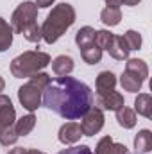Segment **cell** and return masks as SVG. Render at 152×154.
I'll return each mask as SVG.
<instances>
[{
  "mask_svg": "<svg viewBox=\"0 0 152 154\" xmlns=\"http://www.w3.org/2000/svg\"><path fill=\"white\" fill-rule=\"evenodd\" d=\"M134 149H136V154H145L152 151V133L149 129H143L136 134L134 138Z\"/></svg>",
  "mask_w": 152,
  "mask_h": 154,
  "instance_id": "5bb4252c",
  "label": "cell"
},
{
  "mask_svg": "<svg viewBox=\"0 0 152 154\" xmlns=\"http://www.w3.org/2000/svg\"><path fill=\"white\" fill-rule=\"evenodd\" d=\"M141 0H123V4L125 5H136V4H140Z\"/></svg>",
  "mask_w": 152,
  "mask_h": 154,
  "instance_id": "1f68e13d",
  "label": "cell"
},
{
  "mask_svg": "<svg viewBox=\"0 0 152 154\" xmlns=\"http://www.w3.org/2000/svg\"><path fill=\"white\" fill-rule=\"evenodd\" d=\"M50 82V75L48 74H43L38 72L31 77V81L27 84H23L20 90H18V99L22 102V106L27 109V111H36L39 106H41V99H43V91L45 88L48 86Z\"/></svg>",
  "mask_w": 152,
  "mask_h": 154,
  "instance_id": "277c9868",
  "label": "cell"
},
{
  "mask_svg": "<svg viewBox=\"0 0 152 154\" xmlns=\"http://www.w3.org/2000/svg\"><path fill=\"white\" fill-rule=\"evenodd\" d=\"M7 154H29L27 149H23V147H18V149H13V151H9Z\"/></svg>",
  "mask_w": 152,
  "mask_h": 154,
  "instance_id": "4dcf8cb0",
  "label": "cell"
},
{
  "mask_svg": "<svg viewBox=\"0 0 152 154\" xmlns=\"http://www.w3.org/2000/svg\"><path fill=\"white\" fill-rule=\"evenodd\" d=\"M22 36L27 41H31V43H38L39 39H41V27H38V23H32V25H29L22 32Z\"/></svg>",
  "mask_w": 152,
  "mask_h": 154,
  "instance_id": "4316f807",
  "label": "cell"
},
{
  "mask_svg": "<svg viewBox=\"0 0 152 154\" xmlns=\"http://www.w3.org/2000/svg\"><path fill=\"white\" fill-rule=\"evenodd\" d=\"M81 136H84V133L81 129V124H77V122H68V124L61 125V129H59V142L65 145H72V143L79 142Z\"/></svg>",
  "mask_w": 152,
  "mask_h": 154,
  "instance_id": "9c48e42d",
  "label": "cell"
},
{
  "mask_svg": "<svg viewBox=\"0 0 152 154\" xmlns=\"http://www.w3.org/2000/svg\"><path fill=\"white\" fill-rule=\"evenodd\" d=\"M48 63H50V56L47 52L29 50L11 61V74L16 79L32 77L34 74L41 72L45 66H48Z\"/></svg>",
  "mask_w": 152,
  "mask_h": 154,
  "instance_id": "3957f363",
  "label": "cell"
},
{
  "mask_svg": "<svg viewBox=\"0 0 152 154\" xmlns=\"http://www.w3.org/2000/svg\"><path fill=\"white\" fill-rule=\"evenodd\" d=\"M81 118H82L81 129H82L84 136H93V134H97V133L104 127V113H102V109H99V108H93V106H91Z\"/></svg>",
  "mask_w": 152,
  "mask_h": 154,
  "instance_id": "8992f818",
  "label": "cell"
},
{
  "mask_svg": "<svg viewBox=\"0 0 152 154\" xmlns=\"http://www.w3.org/2000/svg\"><path fill=\"white\" fill-rule=\"evenodd\" d=\"M14 120H16V111L13 108L11 99L5 95H0V133L5 127L14 125Z\"/></svg>",
  "mask_w": 152,
  "mask_h": 154,
  "instance_id": "ba28073f",
  "label": "cell"
},
{
  "mask_svg": "<svg viewBox=\"0 0 152 154\" xmlns=\"http://www.w3.org/2000/svg\"><path fill=\"white\" fill-rule=\"evenodd\" d=\"M52 70H54L56 75H59V77L68 75L74 70V59L70 56H57L52 61Z\"/></svg>",
  "mask_w": 152,
  "mask_h": 154,
  "instance_id": "4fadbf2b",
  "label": "cell"
},
{
  "mask_svg": "<svg viewBox=\"0 0 152 154\" xmlns=\"http://www.w3.org/2000/svg\"><path fill=\"white\" fill-rule=\"evenodd\" d=\"M116 120L123 129H132L136 125V111L127 108V106H122L116 111Z\"/></svg>",
  "mask_w": 152,
  "mask_h": 154,
  "instance_id": "2e32d148",
  "label": "cell"
},
{
  "mask_svg": "<svg viewBox=\"0 0 152 154\" xmlns=\"http://www.w3.org/2000/svg\"><path fill=\"white\" fill-rule=\"evenodd\" d=\"M95 29H91V27H82V29H79L75 34V43L79 45V48L81 47H86V45H90V43H93L95 41Z\"/></svg>",
  "mask_w": 152,
  "mask_h": 154,
  "instance_id": "7402d4cb",
  "label": "cell"
},
{
  "mask_svg": "<svg viewBox=\"0 0 152 154\" xmlns=\"http://www.w3.org/2000/svg\"><path fill=\"white\" fill-rule=\"evenodd\" d=\"M108 52L113 56L114 59H127L129 57V47H127V43H125V39L123 36H116L113 34V39H111V45H109V48H108Z\"/></svg>",
  "mask_w": 152,
  "mask_h": 154,
  "instance_id": "7c38bea8",
  "label": "cell"
},
{
  "mask_svg": "<svg viewBox=\"0 0 152 154\" xmlns=\"http://www.w3.org/2000/svg\"><path fill=\"white\" fill-rule=\"evenodd\" d=\"M34 125H36V116L32 113H29V115L22 116L20 120L14 122V131H16L18 136H27L34 129Z\"/></svg>",
  "mask_w": 152,
  "mask_h": 154,
  "instance_id": "ac0fdd59",
  "label": "cell"
},
{
  "mask_svg": "<svg viewBox=\"0 0 152 154\" xmlns=\"http://www.w3.org/2000/svg\"><path fill=\"white\" fill-rule=\"evenodd\" d=\"M18 138H20V136L16 134L14 125H9V127H5V129L0 133V143H2V145H13V143H16Z\"/></svg>",
  "mask_w": 152,
  "mask_h": 154,
  "instance_id": "484cf974",
  "label": "cell"
},
{
  "mask_svg": "<svg viewBox=\"0 0 152 154\" xmlns=\"http://www.w3.org/2000/svg\"><path fill=\"white\" fill-rule=\"evenodd\" d=\"M97 108L99 109H108V111H118L122 106H125L123 97L118 91H108V93H97Z\"/></svg>",
  "mask_w": 152,
  "mask_h": 154,
  "instance_id": "52a82bcc",
  "label": "cell"
},
{
  "mask_svg": "<svg viewBox=\"0 0 152 154\" xmlns=\"http://www.w3.org/2000/svg\"><path fill=\"white\" fill-rule=\"evenodd\" d=\"M4 88H5V82H4V79L0 77V91H4Z\"/></svg>",
  "mask_w": 152,
  "mask_h": 154,
  "instance_id": "d6a6232c",
  "label": "cell"
},
{
  "mask_svg": "<svg viewBox=\"0 0 152 154\" xmlns=\"http://www.w3.org/2000/svg\"><path fill=\"white\" fill-rule=\"evenodd\" d=\"M100 20L104 25L108 27H114L120 23L122 20V13H120V7H106L102 13H100Z\"/></svg>",
  "mask_w": 152,
  "mask_h": 154,
  "instance_id": "ffe728a7",
  "label": "cell"
},
{
  "mask_svg": "<svg viewBox=\"0 0 152 154\" xmlns=\"http://www.w3.org/2000/svg\"><path fill=\"white\" fill-rule=\"evenodd\" d=\"M106 4H108V7H120L123 4V0H106Z\"/></svg>",
  "mask_w": 152,
  "mask_h": 154,
  "instance_id": "f546056e",
  "label": "cell"
},
{
  "mask_svg": "<svg viewBox=\"0 0 152 154\" xmlns=\"http://www.w3.org/2000/svg\"><path fill=\"white\" fill-rule=\"evenodd\" d=\"M134 109L143 115L145 118H150V109H152V97L149 93H140L134 100Z\"/></svg>",
  "mask_w": 152,
  "mask_h": 154,
  "instance_id": "d6986e66",
  "label": "cell"
},
{
  "mask_svg": "<svg viewBox=\"0 0 152 154\" xmlns=\"http://www.w3.org/2000/svg\"><path fill=\"white\" fill-rule=\"evenodd\" d=\"M29 154H45V152H41V151H36V149H32V151H29Z\"/></svg>",
  "mask_w": 152,
  "mask_h": 154,
  "instance_id": "836d02e7",
  "label": "cell"
},
{
  "mask_svg": "<svg viewBox=\"0 0 152 154\" xmlns=\"http://www.w3.org/2000/svg\"><path fill=\"white\" fill-rule=\"evenodd\" d=\"M81 56L82 59L88 63V65H97L100 59H102V50L99 48V45L93 41L86 47H81Z\"/></svg>",
  "mask_w": 152,
  "mask_h": 154,
  "instance_id": "e0dca14e",
  "label": "cell"
},
{
  "mask_svg": "<svg viewBox=\"0 0 152 154\" xmlns=\"http://www.w3.org/2000/svg\"><path fill=\"white\" fill-rule=\"evenodd\" d=\"M95 154H129V151L123 143L113 142L111 136H104L99 140V143L95 147Z\"/></svg>",
  "mask_w": 152,
  "mask_h": 154,
  "instance_id": "30bf717a",
  "label": "cell"
},
{
  "mask_svg": "<svg viewBox=\"0 0 152 154\" xmlns=\"http://www.w3.org/2000/svg\"><path fill=\"white\" fill-rule=\"evenodd\" d=\"M54 2H56V0H36L34 4H36V7H41V9H45V7H50Z\"/></svg>",
  "mask_w": 152,
  "mask_h": 154,
  "instance_id": "f1b7e54d",
  "label": "cell"
},
{
  "mask_svg": "<svg viewBox=\"0 0 152 154\" xmlns=\"http://www.w3.org/2000/svg\"><path fill=\"white\" fill-rule=\"evenodd\" d=\"M36 16H38V7H36V4L34 2H22L16 9H14V13H13V16H11V29L14 31V32H18V34H22L29 25H32V23H36Z\"/></svg>",
  "mask_w": 152,
  "mask_h": 154,
  "instance_id": "5b68a950",
  "label": "cell"
},
{
  "mask_svg": "<svg viewBox=\"0 0 152 154\" xmlns=\"http://www.w3.org/2000/svg\"><path fill=\"white\" fill-rule=\"evenodd\" d=\"M123 39H125L129 50H140L141 48V36L136 31H127L123 34Z\"/></svg>",
  "mask_w": 152,
  "mask_h": 154,
  "instance_id": "d4e9b609",
  "label": "cell"
},
{
  "mask_svg": "<svg viewBox=\"0 0 152 154\" xmlns=\"http://www.w3.org/2000/svg\"><path fill=\"white\" fill-rule=\"evenodd\" d=\"M120 84H122V88H123L125 91H132V93H134V91H140V90H141L143 79L138 75L136 72L125 68V72H123L122 77H120Z\"/></svg>",
  "mask_w": 152,
  "mask_h": 154,
  "instance_id": "8fae6325",
  "label": "cell"
},
{
  "mask_svg": "<svg viewBox=\"0 0 152 154\" xmlns=\"http://www.w3.org/2000/svg\"><path fill=\"white\" fill-rule=\"evenodd\" d=\"M57 154H93V152H91V149L88 145H77V147L65 149V151H61V152H57Z\"/></svg>",
  "mask_w": 152,
  "mask_h": 154,
  "instance_id": "83f0119b",
  "label": "cell"
},
{
  "mask_svg": "<svg viewBox=\"0 0 152 154\" xmlns=\"http://www.w3.org/2000/svg\"><path fill=\"white\" fill-rule=\"evenodd\" d=\"M74 22H75V9L70 4L63 2L48 13L41 27V38L52 45L74 25Z\"/></svg>",
  "mask_w": 152,
  "mask_h": 154,
  "instance_id": "7a4b0ae2",
  "label": "cell"
},
{
  "mask_svg": "<svg viewBox=\"0 0 152 154\" xmlns=\"http://www.w3.org/2000/svg\"><path fill=\"white\" fill-rule=\"evenodd\" d=\"M11 45H13V29L4 18H0V52H5Z\"/></svg>",
  "mask_w": 152,
  "mask_h": 154,
  "instance_id": "44dd1931",
  "label": "cell"
},
{
  "mask_svg": "<svg viewBox=\"0 0 152 154\" xmlns=\"http://www.w3.org/2000/svg\"><path fill=\"white\" fill-rule=\"evenodd\" d=\"M111 39H113V32H109V31H97L95 32V43L99 45L100 50H108L111 45Z\"/></svg>",
  "mask_w": 152,
  "mask_h": 154,
  "instance_id": "cb8c5ba5",
  "label": "cell"
},
{
  "mask_svg": "<svg viewBox=\"0 0 152 154\" xmlns=\"http://www.w3.org/2000/svg\"><path fill=\"white\" fill-rule=\"evenodd\" d=\"M114 86H116V77L113 72H100L97 75V93L113 91Z\"/></svg>",
  "mask_w": 152,
  "mask_h": 154,
  "instance_id": "9a60e30c",
  "label": "cell"
},
{
  "mask_svg": "<svg viewBox=\"0 0 152 154\" xmlns=\"http://www.w3.org/2000/svg\"><path fill=\"white\" fill-rule=\"evenodd\" d=\"M43 104L66 120H77L93 106V91L88 84L74 77L50 81L43 91Z\"/></svg>",
  "mask_w": 152,
  "mask_h": 154,
  "instance_id": "6da1fadb",
  "label": "cell"
},
{
  "mask_svg": "<svg viewBox=\"0 0 152 154\" xmlns=\"http://www.w3.org/2000/svg\"><path fill=\"white\" fill-rule=\"evenodd\" d=\"M125 68H127V70L136 72V74L141 77L143 81H145V79H147V75H149V66H147V63H145L143 59H127Z\"/></svg>",
  "mask_w": 152,
  "mask_h": 154,
  "instance_id": "603a6c76",
  "label": "cell"
}]
</instances>
